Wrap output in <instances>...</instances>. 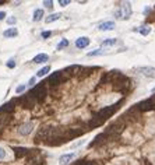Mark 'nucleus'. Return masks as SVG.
Here are the masks:
<instances>
[{"instance_id":"obj_1","label":"nucleus","mask_w":155,"mask_h":165,"mask_svg":"<svg viewBox=\"0 0 155 165\" xmlns=\"http://www.w3.org/2000/svg\"><path fill=\"white\" fill-rule=\"evenodd\" d=\"M48 83L46 81H41L37 85H34L31 90L28 91V94L38 102V105H42L45 99L48 98Z\"/></svg>"},{"instance_id":"obj_2","label":"nucleus","mask_w":155,"mask_h":165,"mask_svg":"<svg viewBox=\"0 0 155 165\" xmlns=\"http://www.w3.org/2000/svg\"><path fill=\"white\" fill-rule=\"evenodd\" d=\"M123 102H124V98H122V99H119V101L115 102V104H111V105H106V107L98 109L94 115H95L96 117H99L102 122L105 123V120H108V119L112 116L115 112H118L119 109H120V105H122Z\"/></svg>"},{"instance_id":"obj_3","label":"nucleus","mask_w":155,"mask_h":165,"mask_svg":"<svg viewBox=\"0 0 155 165\" xmlns=\"http://www.w3.org/2000/svg\"><path fill=\"white\" fill-rule=\"evenodd\" d=\"M69 80V77L64 74V71L63 70H57L56 73H52V74L49 76V79L46 80V83H48V87H49V90H52L53 91L55 88H57L59 85L64 84L66 81Z\"/></svg>"},{"instance_id":"obj_4","label":"nucleus","mask_w":155,"mask_h":165,"mask_svg":"<svg viewBox=\"0 0 155 165\" xmlns=\"http://www.w3.org/2000/svg\"><path fill=\"white\" fill-rule=\"evenodd\" d=\"M17 101V107H21L22 109H27V111H29V109H34V108L38 105V102L32 98L29 94H24V95L18 97V98H16Z\"/></svg>"},{"instance_id":"obj_5","label":"nucleus","mask_w":155,"mask_h":165,"mask_svg":"<svg viewBox=\"0 0 155 165\" xmlns=\"http://www.w3.org/2000/svg\"><path fill=\"white\" fill-rule=\"evenodd\" d=\"M35 129V122L34 120H28V122H24L21 125H18L16 129V132L18 136H22V137H27L34 132Z\"/></svg>"},{"instance_id":"obj_6","label":"nucleus","mask_w":155,"mask_h":165,"mask_svg":"<svg viewBox=\"0 0 155 165\" xmlns=\"http://www.w3.org/2000/svg\"><path fill=\"white\" fill-rule=\"evenodd\" d=\"M131 16V6L130 3H123L122 6H119V9L115 11V17L120 18V20H128Z\"/></svg>"},{"instance_id":"obj_7","label":"nucleus","mask_w":155,"mask_h":165,"mask_svg":"<svg viewBox=\"0 0 155 165\" xmlns=\"http://www.w3.org/2000/svg\"><path fill=\"white\" fill-rule=\"evenodd\" d=\"M136 107H137V109H138L141 113H143V112L154 111L155 109V101H154V98L151 97V98H148V99H144V101L136 104Z\"/></svg>"},{"instance_id":"obj_8","label":"nucleus","mask_w":155,"mask_h":165,"mask_svg":"<svg viewBox=\"0 0 155 165\" xmlns=\"http://www.w3.org/2000/svg\"><path fill=\"white\" fill-rule=\"evenodd\" d=\"M71 165H103V162H99V161L95 160H88V158H83V160H77L74 161Z\"/></svg>"},{"instance_id":"obj_9","label":"nucleus","mask_w":155,"mask_h":165,"mask_svg":"<svg viewBox=\"0 0 155 165\" xmlns=\"http://www.w3.org/2000/svg\"><path fill=\"white\" fill-rule=\"evenodd\" d=\"M138 71L148 79H155V67H140Z\"/></svg>"},{"instance_id":"obj_10","label":"nucleus","mask_w":155,"mask_h":165,"mask_svg":"<svg viewBox=\"0 0 155 165\" xmlns=\"http://www.w3.org/2000/svg\"><path fill=\"white\" fill-rule=\"evenodd\" d=\"M90 42H91V41H90V38L88 37H81L75 41V46H77L78 49H84L90 45Z\"/></svg>"},{"instance_id":"obj_11","label":"nucleus","mask_w":155,"mask_h":165,"mask_svg":"<svg viewBox=\"0 0 155 165\" xmlns=\"http://www.w3.org/2000/svg\"><path fill=\"white\" fill-rule=\"evenodd\" d=\"M74 158V153H69V154H63L59 158V164L60 165H69L71 162V160Z\"/></svg>"},{"instance_id":"obj_12","label":"nucleus","mask_w":155,"mask_h":165,"mask_svg":"<svg viewBox=\"0 0 155 165\" xmlns=\"http://www.w3.org/2000/svg\"><path fill=\"white\" fill-rule=\"evenodd\" d=\"M98 30H99V31H112V30H115V22L113 21L102 22V24L98 25Z\"/></svg>"},{"instance_id":"obj_13","label":"nucleus","mask_w":155,"mask_h":165,"mask_svg":"<svg viewBox=\"0 0 155 165\" xmlns=\"http://www.w3.org/2000/svg\"><path fill=\"white\" fill-rule=\"evenodd\" d=\"M48 60H49V55H46V53H39L32 59L34 63H46Z\"/></svg>"},{"instance_id":"obj_14","label":"nucleus","mask_w":155,"mask_h":165,"mask_svg":"<svg viewBox=\"0 0 155 165\" xmlns=\"http://www.w3.org/2000/svg\"><path fill=\"white\" fill-rule=\"evenodd\" d=\"M18 35V30L17 28H9V30H6L3 32V37L4 38H14Z\"/></svg>"},{"instance_id":"obj_15","label":"nucleus","mask_w":155,"mask_h":165,"mask_svg":"<svg viewBox=\"0 0 155 165\" xmlns=\"http://www.w3.org/2000/svg\"><path fill=\"white\" fill-rule=\"evenodd\" d=\"M60 17H62V14H59V13H53V14H50V16H48L46 18H45V22H46V24L55 22V21H57Z\"/></svg>"},{"instance_id":"obj_16","label":"nucleus","mask_w":155,"mask_h":165,"mask_svg":"<svg viewBox=\"0 0 155 165\" xmlns=\"http://www.w3.org/2000/svg\"><path fill=\"white\" fill-rule=\"evenodd\" d=\"M43 10L42 9H38V10H35L34 11V21H41L43 18Z\"/></svg>"},{"instance_id":"obj_17","label":"nucleus","mask_w":155,"mask_h":165,"mask_svg":"<svg viewBox=\"0 0 155 165\" xmlns=\"http://www.w3.org/2000/svg\"><path fill=\"white\" fill-rule=\"evenodd\" d=\"M49 71H50V66H45V67H42V69L39 70V71H38L37 73V77H43V76H46L49 73Z\"/></svg>"},{"instance_id":"obj_18","label":"nucleus","mask_w":155,"mask_h":165,"mask_svg":"<svg viewBox=\"0 0 155 165\" xmlns=\"http://www.w3.org/2000/svg\"><path fill=\"white\" fill-rule=\"evenodd\" d=\"M69 43H70L69 39H62V41L57 43V46H56V48H57V50H62V49L67 48V46H69Z\"/></svg>"},{"instance_id":"obj_19","label":"nucleus","mask_w":155,"mask_h":165,"mask_svg":"<svg viewBox=\"0 0 155 165\" xmlns=\"http://www.w3.org/2000/svg\"><path fill=\"white\" fill-rule=\"evenodd\" d=\"M116 39L115 38H109V39H106V41H103L102 42V46H113V45H116Z\"/></svg>"},{"instance_id":"obj_20","label":"nucleus","mask_w":155,"mask_h":165,"mask_svg":"<svg viewBox=\"0 0 155 165\" xmlns=\"http://www.w3.org/2000/svg\"><path fill=\"white\" fill-rule=\"evenodd\" d=\"M138 32L141 34V35H144V37H147V35H148V34L151 32V28L148 27V25H144V27L138 28Z\"/></svg>"},{"instance_id":"obj_21","label":"nucleus","mask_w":155,"mask_h":165,"mask_svg":"<svg viewBox=\"0 0 155 165\" xmlns=\"http://www.w3.org/2000/svg\"><path fill=\"white\" fill-rule=\"evenodd\" d=\"M103 53L102 49H96V50H92V52H88V58H92V56H101Z\"/></svg>"},{"instance_id":"obj_22","label":"nucleus","mask_w":155,"mask_h":165,"mask_svg":"<svg viewBox=\"0 0 155 165\" xmlns=\"http://www.w3.org/2000/svg\"><path fill=\"white\" fill-rule=\"evenodd\" d=\"M7 158V151H6V148H3V147H0V161H3Z\"/></svg>"},{"instance_id":"obj_23","label":"nucleus","mask_w":155,"mask_h":165,"mask_svg":"<svg viewBox=\"0 0 155 165\" xmlns=\"http://www.w3.org/2000/svg\"><path fill=\"white\" fill-rule=\"evenodd\" d=\"M25 88H27V85H25V84L18 85V87L16 88V92H17V94H21V92H24V91H25Z\"/></svg>"},{"instance_id":"obj_24","label":"nucleus","mask_w":155,"mask_h":165,"mask_svg":"<svg viewBox=\"0 0 155 165\" xmlns=\"http://www.w3.org/2000/svg\"><path fill=\"white\" fill-rule=\"evenodd\" d=\"M7 67H9V69H14V67H16V60H14V59H10V60L7 62Z\"/></svg>"},{"instance_id":"obj_25","label":"nucleus","mask_w":155,"mask_h":165,"mask_svg":"<svg viewBox=\"0 0 155 165\" xmlns=\"http://www.w3.org/2000/svg\"><path fill=\"white\" fill-rule=\"evenodd\" d=\"M50 35H52V32H50V31H43L42 34H41V37H42L43 39H48V38H50Z\"/></svg>"},{"instance_id":"obj_26","label":"nucleus","mask_w":155,"mask_h":165,"mask_svg":"<svg viewBox=\"0 0 155 165\" xmlns=\"http://www.w3.org/2000/svg\"><path fill=\"white\" fill-rule=\"evenodd\" d=\"M16 22H17L16 17H10V18H7V24H9V25H14Z\"/></svg>"},{"instance_id":"obj_27","label":"nucleus","mask_w":155,"mask_h":165,"mask_svg":"<svg viewBox=\"0 0 155 165\" xmlns=\"http://www.w3.org/2000/svg\"><path fill=\"white\" fill-rule=\"evenodd\" d=\"M43 6H45V7H48V9H52V7H53V1H52V0H46V1H43Z\"/></svg>"},{"instance_id":"obj_28","label":"nucleus","mask_w":155,"mask_h":165,"mask_svg":"<svg viewBox=\"0 0 155 165\" xmlns=\"http://www.w3.org/2000/svg\"><path fill=\"white\" fill-rule=\"evenodd\" d=\"M59 4L62 6V7H66V6L70 4V0H59Z\"/></svg>"},{"instance_id":"obj_29","label":"nucleus","mask_w":155,"mask_h":165,"mask_svg":"<svg viewBox=\"0 0 155 165\" xmlns=\"http://www.w3.org/2000/svg\"><path fill=\"white\" fill-rule=\"evenodd\" d=\"M35 80H37V77H31V79H29V81H28V84L34 85V84H35Z\"/></svg>"},{"instance_id":"obj_30","label":"nucleus","mask_w":155,"mask_h":165,"mask_svg":"<svg viewBox=\"0 0 155 165\" xmlns=\"http://www.w3.org/2000/svg\"><path fill=\"white\" fill-rule=\"evenodd\" d=\"M4 17H6V13L4 11H0V20H3Z\"/></svg>"},{"instance_id":"obj_31","label":"nucleus","mask_w":155,"mask_h":165,"mask_svg":"<svg viewBox=\"0 0 155 165\" xmlns=\"http://www.w3.org/2000/svg\"><path fill=\"white\" fill-rule=\"evenodd\" d=\"M152 92H155V87H154V88H152Z\"/></svg>"}]
</instances>
